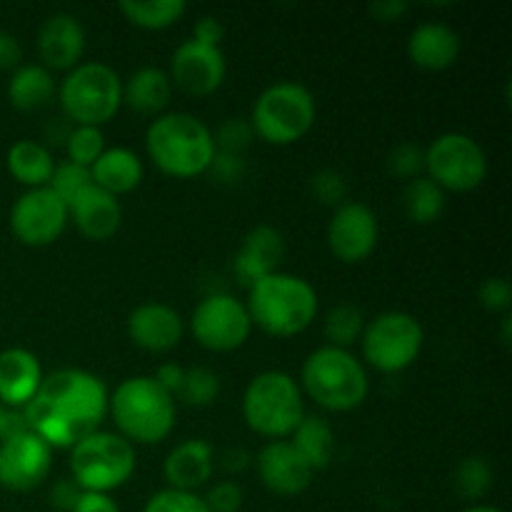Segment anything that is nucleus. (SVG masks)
Returning <instances> with one entry per match:
<instances>
[{
  "label": "nucleus",
  "instance_id": "nucleus-42",
  "mask_svg": "<svg viewBox=\"0 0 512 512\" xmlns=\"http://www.w3.org/2000/svg\"><path fill=\"white\" fill-rule=\"evenodd\" d=\"M478 298H480V305H483L485 310H493V313L505 310V313H508L510 300H512V290H510L508 278L483 280V285H480V290H478Z\"/></svg>",
  "mask_w": 512,
  "mask_h": 512
},
{
  "label": "nucleus",
  "instance_id": "nucleus-30",
  "mask_svg": "<svg viewBox=\"0 0 512 512\" xmlns=\"http://www.w3.org/2000/svg\"><path fill=\"white\" fill-rule=\"evenodd\" d=\"M120 13L145 30H163L185 15V0H120Z\"/></svg>",
  "mask_w": 512,
  "mask_h": 512
},
{
  "label": "nucleus",
  "instance_id": "nucleus-22",
  "mask_svg": "<svg viewBox=\"0 0 512 512\" xmlns=\"http://www.w3.org/2000/svg\"><path fill=\"white\" fill-rule=\"evenodd\" d=\"M43 383L38 358L25 348H8L0 353V403L23 410Z\"/></svg>",
  "mask_w": 512,
  "mask_h": 512
},
{
  "label": "nucleus",
  "instance_id": "nucleus-28",
  "mask_svg": "<svg viewBox=\"0 0 512 512\" xmlns=\"http://www.w3.org/2000/svg\"><path fill=\"white\" fill-rule=\"evenodd\" d=\"M55 80L45 65H18L10 75L8 100L18 110H38L50 103Z\"/></svg>",
  "mask_w": 512,
  "mask_h": 512
},
{
  "label": "nucleus",
  "instance_id": "nucleus-1",
  "mask_svg": "<svg viewBox=\"0 0 512 512\" xmlns=\"http://www.w3.org/2000/svg\"><path fill=\"white\" fill-rule=\"evenodd\" d=\"M108 403V385L98 375L63 368L43 378L35 398L23 408V418L28 430L50 448H73L98 433L108 415Z\"/></svg>",
  "mask_w": 512,
  "mask_h": 512
},
{
  "label": "nucleus",
  "instance_id": "nucleus-34",
  "mask_svg": "<svg viewBox=\"0 0 512 512\" xmlns=\"http://www.w3.org/2000/svg\"><path fill=\"white\" fill-rule=\"evenodd\" d=\"M178 395L183 403L193 405V408H205V405H213L215 400L220 398L218 373L210 368H203V365L185 370Z\"/></svg>",
  "mask_w": 512,
  "mask_h": 512
},
{
  "label": "nucleus",
  "instance_id": "nucleus-23",
  "mask_svg": "<svg viewBox=\"0 0 512 512\" xmlns=\"http://www.w3.org/2000/svg\"><path fill=\"white\" fill-rule=\"evenodd\" d=\"M163 473L173 490L195 493L213 475V448L200 438L185 440L178 448L170 450V455L165 458Z\"/></svg>",
  "mask_w": 512,
  "mask_h": 512
},
{
  "label": "nucleus",
  "instance_id": "nucleus-18",
  "mask_svg": "<svg viewBox=\"0 0 512 512\" xmlns=\"http://www.w3.org/2000/svg\"><path fill=\"white\" fill-rule=\"evenodd\" d=\"M183 318L165 303H143L128 315V335L148 353H168L183 340Z\"/></svg>",
  "mask_w": 512,
  "mask_h": 512
},
{
  "label": "nucleus",
  "instance_id": "nucleus-33",
  "mask_svg": "<svg viewBox=\"0 0 512 512\" xmlns=\"http://www.w3.org/2000/svg\"><path fill=\"white\" fill-rule=\"evenodd\" d=\"M495 483L493 465L480 455H470L455 470V490L465 500H480L490 493Z\"/></svg>",
  "mask_w": 512,
  "mask_h": 512
},
{
  "label": "nucleus",
  "instance_id": "nucleus-10",
  "mask_svg": "<svg viewBox=\"0 0 512 512\" xmlns=\"http://www.w3.org/2000/svg\"><path fill=\"white\" fill-rule=\"evenodd\" d=\"M425 343V330L415 315L388 310L365 323L360 345L370 368L380 373H400L418 360Z\"/></svg>",
  "mask_w": 512,
  "mask_h": 512
},
{
  "label": "nucleus",
  "instance_id": "nucleus-45",
  "mask_svg": "<svg viewBox=\"0 0 512 512\" xmlns=\"http://www.w3.org/2000/svg\"><path fill=\"white\" fill-rule=\"evenodd\" d=\"M80 495H83V490L75 485V480L65 478V480H58V483L53 485V490H50V503L63 512H73L75 503L80 500Z\"/></svg>",
  "mask_w": 512,
  "mask_h": 512
},
{
  "label": "nucleus",
  "instance_id": "nucleus-50",
  "mask_svg": "<svg viewBox=\"0 0 512 512\" xmlns=\"http://www.w3.org/2000/svg\"><path fill=\"white\" fill-rule=\"evenodd\" d=\"M410 5L405 0H378V3L370 5V15H375L383 23H390V20H398L400 15L408 13Z\"/></svg>",
  "mask_w": 512,
  "mask_h": 512
},
{
  "label": "nucleus",
  "instance_id": "nucleus-8",
  "mask_svg": "<svg viewBox=\"0 0 512 512\" xmlns=\"http://www.w3.org/2000/svg\"><path fill=\"white\" fill-rule=\"evenodd\" d=\"M315 95L295 80H278L253 105V133L273 145L298 143L315 123Z\"/></svg>",
  "mask_w": 512,
  "mask_h": 512
},
{
  "label": "nucleus",
  "instance_id": "nucleus-29",
  "mask_svg": "<svg viewBox=\"0 0 512 512\" xmlns=\"http://www.w3.org/2000/svg\"><path fill=\"white\" fill-rule=\"evenodd\" d=\"M293 448L303 455L305 463L315 470L328 468L330 460H333V450H335V435L333 428L325 418L320 415H305L300 420L298 428L293 430Z\"/></svg>",
  "mask_w": 512,
  "mask_h": 512
},
{
  "label": "nucleus",
  "instance_id": "nucleus-14",
  "mask_svg": "<svg viewBox=\"0 0 512 512\" xmlns=\"http://www.w3.org/2000/svg\"><path fill=\"white\" fill-rule=\"evenodd\" d=\"M53 448L33 430H20L0 443V485L13 493L38 488L50 473Z\"/></svg>",
  "mask_w": 512,
  "mask_h": 512
},
{
  "label": "nucleus",
  "instance_id": "nucleus-35",
  "mask_svg": "<svg viewBox=\"0 0 512 512\" xmlns=\"http://www.w3.org/2000/svg\"><path fill=\"white\" fill-rule=\"evenodd\" d=\"M65 150H68L70 163L90 168L105 150L103 133H100V128H90V125H75V128L65 135Z\"/></svg>",
  "mask_w": 512,
  "mask_h": 512
},
{
  "label": "nucleus",
  "instance_id": "nucleus-19",
  "mask_svg": "<svg viewBox=\"0 0 512 512\" xmlns=\"http://www.w3.org/2000/svg\"><path fill=\"white\" fill-rule=\"evenodd\" d=\"M285 258V240L273 225H255L243 238L238 255L233 260V270L240 283L253 285L265 275L278 273V265Z\"/></svg>",
  "mask_w": 512,
  "mask_h": 512
},
{
  "label": "nucleus",
  "instance_id": "nucleus-24",
  "mask_svg": "<svg viewBox=\"0 0 512 512\" xmlns=\"http://www.w3.org/2000/svg\"><path fill=\"white\" fill-rule=\"evenodd\" d=\"M408 55L418 68L445 70L458 60L460 35L445 23H420L408 38Z\"/></svg>",
  "mask_w": 512,
  "mask_h": 512
},
{
  "label": "nucleus",
  "instance_id": "nucleus-37",
  "mask_svg": "<svg viewBox=\"0 0 512 512\" xmlns=\"http://www.w3.org/2000/svg\"><path fill=\"white\" fill-rule=\"evenodd\" d=\"M143 512H210L205 500L198 493H185V490L165 488L155 493L145 503Z\"/></svg>",
  "mask_w": 512,
  "mask_h": 512
},
{
  "label": "nucleus",
  "instance_id": "nucleus-2",
  "mask_svg": "<svg viewBox=\"0 0 512 512\" xmlns=\"http://www.w3.org/2000/svg\"><path fill=\"white\" fill-rule=\"evenodd\" d=\"M145 148L150 160L173 178H195L208 173L218 153L208 125L190 113L158 115L148 125Z\"/></svg>",
  "mask_w": 512,
  "mask_h": 512
},
{
  "label": "nucleus",
  "instance_id": "nucleus-21",
  "mask_svg": "<svg viewBox=\"0 0 512 512\" xmlns=\"http://www.w3.org/2000/svg\"><path fill=\"white\" fill-rule=\"evenodd\" d=\"M68 218H73L75 228L85 238L100 243L118 233L120 223H123V208L115 195L105 193L98 185H90L68 205Z\"/></svg>",
  "mask_w": 512,
  "mask_h": 512
},
{
  "label": "nucleus",
  "instance_id": "nucleus-32",
  "mask_svg": "<svg viewBox=\"0 0 512 512\" xmlns=\"http://www.w3.org/2000/svg\"><path fill=\"white\" fill-rule=\"evenodd\" d=\"M325 338L333 348L348 350L350 345L358 343L360 335L365 330V315L358 305L353 303H340L325 315Z\"/></svg>",
  "mask_w": 512,
  "mask_h": 512
},
{
  "label": "nucleus",
  "instance_id": "nucleus-7",
  "mask_svg": "<svg viewBox=\"0 0 512 512\" xmlns=\"http://www.w3.org/2000/svg\"><path fill=\"white\" fill-rule=\"evenodd\" d=\"M70 450V473L83 493L108 495L110 490L123 488L138 465L133 443H128L123 435L105 430L88 435Z\"/></svg>",
  "mask_w": 512,
  "mask_h": 512
},
{
  "label": "nucleus",
  "instance_id": "nucleus-26",
  "mask_svg": "<svg viewBox=\"0 0 512 512\" xmlns=\"http://www.w3.org/2000/svg\"><path fill=\"white\" fill-rule=\"evenodd\" d=\"M170 95H173L170 75L155 65L138 68L123 83V103L140 115L160 113L170 103Z\"/></svg>",
  "mask_w": 512,
  "mask_h": 512
},
{
  "label": "nucleus",
  "instance_id": "nucleus-3",
  "mask_svg": "<svg viewBox=\"0 0 512 512\" xmlns=\"http://www.w3.org/2000/svg\"><path fill=\"white\" fill-rule=\"evenodd\" d=\"M245 308L260 330L275 338H293L308 330L318 315V293L300 275L273 273L250 285Z\"/></svg>",
  "mask_w": 512,
  "mask_h": 512
},
{
  "label": "nucleus",
  "instance_id": "nucleus-40",
  "mask_svg": "<svg viewBox=\"0 0 512 512\" xmlns=\"http://www.w3.org/2000/svg\"><path fill=\"white\" fill-rule=\"evenodd\" d=\"M215 138V148L220 153H235L243 155V150L248 148L250 140H253V125L243 118H230L220 125L218 135Z\"/></svg>",
  "mask_w": 512,
  "mask_h": 512
},
{
  "label": "nucleus",
  "instance_id": "nucleus-36",
  "mask_svg": "<svg viewBox=\"0 0 512 512\" xmlns=\"http://www.w3.org/2000/svg\"><path fill=\"white\" fill-rule=\"evenodd\" d=\"M90 185H93V175H90V168L65 160V163L55 165L53 178H50L48 188L53 190V193L58 195V198L63 200L65 205H70L75 198H78L80 193H83L85 188H90Z\"/></svg>",
  "mask_w": 512,
  "mask_h": 512
},
{
  "label": "nucleus",
  "instance_id": "nucleus-17",
  "mask_svg": "<svg viewBox=\"0 0 512 512\" xmlns=\"http://www.w3.org/2000/svg\"><path fill=\"white\" fill-rule=\"evenodd\" d=\"M255 465L265 488L280 498H295L313 483V468L305 463L290 440H270L260 450Z\"/></svg>",
  "mask_w": 512,
  "mask_h": 512
},
{
  "label": "nucleus",
  "instance_id": "nucleus-13",
  "mask_svg": "<svg viewBox=\"0 0 512 512\" xmlns=\"http://www.w3.org/2000/svg\"><path fill=\"white\" fill-rule=\"evenodd\" d=\"M68 220V205L48 185L30 188L10 208V230L20 243L33 245V248L55 243Z\"/></svg>",
  "mask_w": 512,
  "mask_h": 512
},
{
  "label": "nucleus",
  "instance_id": "nucleus-11",
  "mask_svg": "<svg viewBox=\"0 0 512 512\" xmlns=\"http://www.w3.org/2000/svg\"><path fill=\"white\" fill-rule=\"evenodd\" d=\"M425 170L443 190L468 193L488 178V155L473 135L443 133L425 148Z\"/></svg>",
  "mask_w": 512,
  "mask_h": 512
},
{
  "label": "nucleus",
  "instance_id": "nucleus-48",
  "mask_svg": "<svg viewBox=\"0 0 512 512\" xmlns=\"http://www.w3.org/2000/svg\"><path fill=\"white\" fill-rule=\"evenodd\" d=\"M183 375H185V368H180L178 363H165L160 365L158 373L153 375V380L160 385V388L168 390L170 395H178L180 383H183Z\"/></svg>",
  "mask_w": 512,
  "mask_h": 512
},
{
  "label": "nucleus",
  "instance_id": "nucleus-46",
  "mask_svg": "<svg viewBox=\"0 0 512 512\" xmlns=\"http://www.w3.org/2000/svg\"><path fill=\"white\" fill-rule=\"evenodd\" d=\"M23 60V45L13 33L0 30V70H15Z\"/></svg>",
  "mask_w": 512,
  "mask_h": 512
},
{
  "label": "nucleus",
  "instance_id": "nucleus-5",
  "mask_svg": "<svg viewBox=\"0 0 512 512\" xmlns=\"http://www.w3.org/2000/svg\"><path fill=\"white\" fill-rule=\"evenodd\" d=\"M303 388L320 408L348 413L368 398L370 380L365 365L350 350L325 345L310 353L303 363Z\"/></svg>",
  "mask_w": 512,
  "mask_h": 512
},
{
  "label": "nucleus",
  "instance_id": "nucleus-6",
  "mask_svg": "<svg viewBox=\"0 0 512 512\" xmlns=\"http://www.w3.org/2000/svg\"><path fill=\"white\" fill-rule=\"evenodd\" d=\"M243 418L263 438H288L305 418L300 385L283 370L255 375L243 395Z\"/></svg>",
  "mask_w": 512,
  "mask_h": 512
},
{
  "label": "nucleus",
  "instance_id": "nucleus-20",
  "mask_svg": "<svg viewBox=\"0 0 512 512\" xmlns=\"http://www.w3.org/2000/svg\"><path fill=\"white\" fill-rule=\"evenodd\" d=\"M38 50L45 68L73 70L85 50V30L80 20L70 13H55L40 25Z\"/></svg>",
  "mask_w": 512,
  "mask_h": 512
},
{
  "label": "nucleus",
  "instance_id": "nucleus-27",
  "mask_svg": "<svg viewBox=\"0 0 512 512\" xmlns=\"http://www.w3.org/2000/svg\"><path fill=\"white\" fill-rule=\"evenodd\" d=\"M5 163H8V173L28 188H45L55 170L53 153L35 140H18L10 145Z\"/></svg>",
  "mask_w": 512,
  "mask_h": 512
},
{
  "label": "nucleus",
  "instance_id": "nucleus-44",
  "mask_svg": "<svg viewBox=\"0 0 512 512\" xmlns=\"http://www.w3.org/2000/svg\"><path fill=\"white\" fill-rule=\"evenodd\" d=\"M223 38H225V25L220 23L215 15H203V18H198V23H195L193 28L195 43L210 45V48H220Z\"/></svg>",
  "mask_w": 512,
  "mask_h": 512
},
{
  "label": "nucleus",
  "instance_id": "nucleus-12",
  "mask_svg": "<svg viewBox=\"0 0 512 512\" xmlns=\"http://www.w3.org/2000/svg\"><path fill=\"white\" fill-rule=\"evenodd\" d=\"M195 340L213 353H230L248 343L253 320L248 308L228 293H213L198 303L190 320Z\"/></svg>",
  "mask_w": 512,
  "mask_h": 512
},
{
  "label": "nucleus",
  "instance_id": "nucleus-43",
  "mask_svg": "<svg viewBox=\"0 0 512 512\" xmlns=\"http://www.w3.org/2000/svg\"><path fill=\"white\" fill-rule=\"evenodd\" d=\"M210 173H213L215 180L220 183H238L245 175V158L235 153H215L213 163H210Z\"/></svg>",
  "mask_w": 512,
  "mask_h": 512
},
{
  "label": "nucleus",
  "instance_id": "nucleus-41",
  "mask_svg": "<svg viewBox=\"0 0 512 512\" xmlns=\"http://www.w3.org/2000/svg\"><path fill=\"white\" fill-rule=\"evenodd\" d=\"M205 505L210 512H238L243 508V488L233 480H220L205 495Z\"/></svg>",
  "mask_w": 512,
  "mask_h": 512
},
{
  "label": "nucleus",
  "instance_id": "nucleus-31",
  "mask_svg": "<svg viewBox=\"0 0 512 512\" xmlns=\"http://www.w3.org/2000/svg\"><path fill=\"white\" fill-rule=\"evenodd\" d=\"M403 205L405 215H408L413 223H435L445 210V190L440 188L438 183H433L428 175H420V178L410 180L408 188H405Z\"/></svg>",
  "mask_w": 512,
  "mask_h": 512
},
{
  "label": "nucleus",
  "instance_id": "nucleus-52",
  "mask_svg": "<svg viewBox=\"0 0 512 512\" xmlns=\"http://www.w3.org/2000/svg\"><path fill=\"white\" fill-rule=\"evenodd\" d=\"M463 512H505V510L493 508V505H470V508L463 510Z\"/></svg>",
  "mask_w": 512,
  "mask_h": 512
},
{
  "label": "nucleus",
  "instance_id": "nucleus-25",
  "mask_svg": "<svg viewBox=\"0 0 512 512\" xmlns=\"http://www.w3.org/2000/svg\"><path fill=\"white\" fill-rule=\"evenodd\" d=\"M143 173V160L128 148H105L100 158L90 165L93 185L115 195V198L138 188Z\"/></svg>",
  "mask_w": 512,
  "mask_h": 512
},
{
  "label": "nucleus",
  "instance_id": "nucleus-53",
  "mask_svg": "<svg viewBox=\"0 0 512 512\" xmlns=\"http://www.w3.org/2000/svg\"><path fill=\"white\" fill-rule=\"evenodd\" d=\"M510 325H512V318H510V313L505 315L503 318V343L508 345L510 343Z\"/></svg>",
  "mask_w": 512,
  "mask_h": 512
},
{
  "label": "nucleus",
  "instance_id": "nucleus-51",
  "mask_svg": "<svg viewBox=\"0 0 512 512\" xmlns=\"http://www.w3.org/2000/svg\"><path fill=\"white\" fill-rule=\"evenodd\" d=\"M248 460H250L248 453H245L243 448H233L225 453L223 465H225V470H233V473H238V470L248 468Z\"/></svg>",
  "mask_w": 512,
  "mask_h": 512
},
{
  "label": "nucleus",
  "instance_id": "nucleus-38",
  "mask_svg": "<svg viewBox=\"0 0 512 512\" xmlns=\"http://www.w3.org/2000/svg\"><path fill=\"white\" fill-rule=\"evenodd\" d=\"M310 190H313L315 200L328 208H340L348 198V183H345L343 173L333 168L318 170V173L310 178Z\"/></svg>",
  "mask_w": 512,
  "mask_h": 512
},
{
  "label": "nucleus",
  "instance_id": "nucleus-9",
  "mask_svg": "<svg viewBox=\"0 0 512 512\" xmlns=\"http://www.w3.org/2000/svg\"><path fill=\"white\" fill-rule=\"evenodd\" d=\"M60 105L75 125L98 128L123 105V80L110 65L98 60L78 63L60 85Z\"/></svg>",
  "mask_w": 512,
  "mask_h": 512
},
{
  "label": "nucleus",
  "instance_id": "nucleus-4",
  "mask_svg": "<svg viewBox=\"0 0 512 512\" xmlns=\"http://www.w3.org/2000/svg\"><path fill=\"white\" fill-rule=\"evenodd\" d=\"M123 438L133 443H163L175 428V400L150 375H135L115 388L108 403Z\"/></svg>",
  "mask_w": 512,
  "mask_h": 512
},
{
  "label": "nucleus",
  "instance_id": "nucleus-47",
  "mask_svg": "<svg viewBox=\"0 0 512 512\" xmlns=\"http://www.w3.org/2000/svg\"><path fill=\"white\" fill-rule=\"evenodd\" d=\"M73 512H120L118 503L105 493H83Z\"/></svg>",
  "mask_w": 512,
  "mask_h": 512
},
{
  "label": "nucleus",
  "instance_id": "nucleus-15",
  "mask_svg": "<svg viewBox=\"0 0 512 512\" xmlns=\"http://www.w3.org/2000/svg\"><path fill=\"white\" fill-rule=\"evenodd\" d=\"M378 238L380 225L373 208L358 200H345L335 208L328 225V245L335 258L343 263H363L375 250Z\"/></svg>",
  "mask_w": 512,
  "mask_h": 512
},
{
  "label": "nucleus",
  "instance_id": "nucleus-39",
  "mask_svg": "<svg viewBox=\"0 0 512 512\" xmlns=\"http://www.w3.org/2000/svg\"><path fill=\"white\" fill-rule=\"evenodd\" d=\"M390 173H395L403 180L420 178L425 170V150L418 143H400L395 145L388 158Z\"/></svg>",
  "mask_w": 512,
  "mask_h": 512
},
{
  "label": "nucleus",
  "instance_id": "nucleus-49",
  "mask_svg": "<svg viewBox=\"0 0 512 512\" xmlns=\"http://www.w3.org/2000/svg\"><path fill=\"white\" fill-rule=\"evenodd\" d=\"M25 428H28V425H25L23 413L0 403V443H3L5 438H10V435L20 433V430H25Z\"/></svg>",
  "mask_w": 512,
  "mask_h": 512
},
{
  "label": "nucleus",
  "instance_id": "nucleus-16",
  "mask_svg": "<svg viewBox=\"0 0 512 512\" xmlns=\"http://www.w3.org/2000/svg\"><path fill=\"white\" fill-rule=\"evenodd\" d=\"M228 65L220 48L195 43L193 38L180 43L170 58V83L190 95H210L223 85Z\"/></svg>",
  "mask_w": 512,
  "mask_h": 512
}]
</instances>
